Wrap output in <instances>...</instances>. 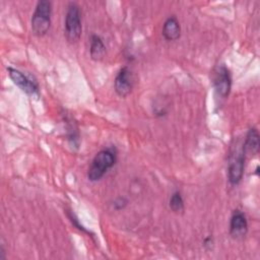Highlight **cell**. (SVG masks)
<instances>
[{"label": "cell", "mask_w": 260, "mask_h": 260, "mask_svg": "<svg viewBox=\"0 0 260 260\" xmlns=\"http://www.w3.org/2000/svg\"><path fill=\"white\" fill-rule=\"evenodd\" d=\"M245 160L246 154L242 144L236 143L233 146L229 155V166H228V180L232 186H237L241 183L244 171H245Z\"/></svg>", "instance_id": "277c9868"}, {"label": "cell", "mask_w": 260, "mask_h": 260, "mask_svg": "<svg viewBox=\"0 0 260 260\" xmlns=\"http://www.w3.org/2000/svg\"><path fill=\"white\" fill-rule=\"evenodd\" d=\"M212 83L214 91L219 99H226L232 89V75L230 69L224 65H217L213 70Z\"/></svg>", "instance_id": "5b68a950"}, {"label": "cell", "mask_w": 260, "mask_h": 260, "mask_svg": "<svg viewBox=\"0 0 260 260\" xmlns=\"http://www.w3.org/2000/svg\"><path fill=\"white\" fill-rule=\"evenodd\" d=\"M3 259H5V252H4L3 247L1 246L0 247V260H3Z\"/></svg>", "instance_id": "2e32d148"}, {"label": "cell", "mask_w": 260, "mask_h": 260, "mask_svg": "<svg viewBox=\"0 0 260 260\" xmlns=\"http://www.w3.org/2000/svg\"><path fill=\"white\" fill-rule=\"evenodd\" d=\"M7 71L13 83L17 85L23 92L31 96H39L40 85L35 78L13 67H7Z\"/></svg>", "instance_id": "8992f818"}, {"label": "cell", "mask_w": 260, "mask_h": 260, "mask_svg": "<svg viewBox=\"0 0 260 260\" xmlns=\"http://www.w3.org/2000/svg\"><path fill=\"white\" fill-rule=\"evenodd\" d=\"M128 199L126 198V197H124V196H119V197H117L115 200H114V202H113V208L115 209V210H122V209H124L127 205H128Z\"/></svg>", "instance_id": "5bb4252c"}, {"label": "cell", "mask_w": 260, "mask_h": 260, "mask_svg": "<svg viewBox=\"0 0 260 260\" xmlns=\"http://www.w3.org/2000/svg\"><path fill=\"white\" fill-rule=\"evenodd\" d=\"M243 148L246 156L247 155L254 156L258 154L260 149V136L257 128L251 127L247 131V134L243 141Z\"/></svg>", "instance_id": "30bf717a"}, {"label": "cell", "mask_w": 260, "mask_h": 260, "mask_svg": "<svg viewBox=\"0 0 260 260\" xmlns=\"http://www.w3.org/2000/svg\"><path fill=\"white\" fill-rule=\"evenodd\" d=\"M82 34L80 7L75 2H69L64 19V36L68 43L75 44Z\"/></svg>", "instance_id": "3957f363"}, {"label": "cell", "mask_w": 260, "mask_h": 260, "mask_svg": "<svg viewBox=\"0 0 260 260\" xmlns=\"http://www.w3.org/2000/svg\"><path fill=\"white\" fill-rule=\"evenodd\" d=\"M170 209L176 214H183L185 211L184 198L180 191H175L172 193L169 200Z\"/></svg>", "instance_id": "4fadbf2b"}, {"label": "cell", "mask_w": 260, "mask_h": 260, "mask_svg": "<svg viewBox=\"0 0 260 260\" xmlns=\"http://www.w3.org/2000/svg\"><path fill=\"white\" fill-rule=\"evenodd\" d=\"M118 152L113 146L104 148L95 153L87 170V179L89 182L100 181L117 162Z\"/></svg>", "instance_id": "6da1fadb"}, {"label": "cell", "mask_w": 260, "mask_h": 260, "mask_svg": "<svg viewBox=\"0 0 260 260\" xmlns=\"http://www.w3.org/2000/svg\"><path fill=\"white\" fill-rule=\"evenodd\" d=\"M248 233V219L246 214L240 210L236 209L233 211L230 218V235L234 239H242Z\"/></svg>", "instance_id": "ba28073f"}, {"label": "cell", "mask_w": 260, "mask_h": 260, "mask_svg": "<svg viewBox=\"0 0 260 260\" xmlns=\"http://www.w3.org/2000/svg\"><path fill=\"white\" fill-rule=\"evenodd\" d=\"M67 214H68V217L70 218V221L73 223L74 226H76L78 230H80V231H82V232H84V233L90 234V232H88L82 224H80L78 218L75 216V214H74L71 210H68V211H67Z\"/></svg>", "instance_id": "9a60e30c"}, {"label": "cell", "mask_w": 260, "mask_h": 260, "mask_svg": "<svg viewBox=\"0 0 260 260\" xmlns=\"http://www.w3.org/2000/svg\"><path fill=\"white\" fill-rule=\"evenodd\" d=\"M107 54V48L101 36L92 34L89 41V55L93 61H102Z\"/></svg>", "instance_id": "7c38bea8"}, {"label": "cell", "mask_w": 260, "mask_h": 260, "mask_svg": "<svg viewBox=\"0 0 260 260\" xmlns=\"http://www.w3.org/2000/svg\"><path fill=\"white\" fill-rule=\"evenodd\" d=\"M62 115H63V121L65 124L67 140L71 147L78 149L79 142H80L78 126L70 114L64 112Z\"/></svg>", "instance_id": "9c48e42d"}, {"label": "cell", "mask_w": 260, "mask_h": 260, "mask_svg": "<svg viewBox=\"0 0 260 260\" xmlns=\"http://www.w3.org/2000/svg\"><path fill=\"white\" fill-rule=\"evenodd\" d=\"M52 2L40 0L37 2L30 19L31 31L36 37L42 38L49 31L52 22Z\"/></svg>", "instance_id": "7a4b0ae2"}, {"label": "cell", "mask_w": 260, "mask_h": 260, "mask_svg": "<svg viewBox=\"0 0 260 260\" xmlns=\"http://www.w3.org/2000/svg\"><path fill=\"white\" fill-rule=\"evenodd\" d=\"M134 86V75L130 67L123 66L120 68L114 79V89L121 98L129 95Z\"/></svg>", "instance_id": "52a82bcc"}, {"label": "cell", "mask_w": 260, "mask_h": 260, "mask_svg": "<svg viewBox=\"0 0 260 260\" xmlns=\"http://www.w3.org/2000/svg\"><path fill=\"white\" fill-rule=\"evenodd\" d=\"M161 35L166 41L172 42L177 41L181 37V24L178 18L175 15L169 16L164 24L161 29Z\"/></svg>", "instance_id": "8fae6325"}]
</instances>
